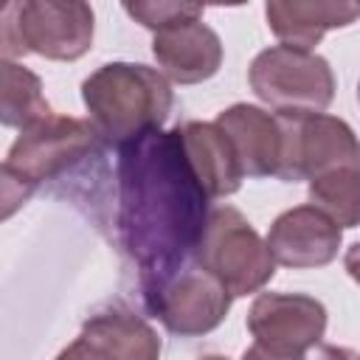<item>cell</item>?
Here are the masks:
<instances>
[{"label":"cell","instance_id":"obj_5","mask_svg":"<svg viewBox=\"0 0 360 360\" xmlns=\"http://www.w3.org/2000/svg\"><path fill=\"white\" fill-rule=\"evenodd\" d=\"M194 262L233 298L259 292L276 276V259L267 239H262L248 217L233 205L211 208L194 250Z\"/></svg>","mask_w":360,"mask_h":360},{"label":"cell","instance_id":"obj_22","mask_svg":"<svg viewBox=\"0 0 360 360\" xmlns=\"http://www.w3.org/2000/svg\"><path fill=\"white\" fill-rule=\"evenodd\" d=\"M357 101H360V82H357Z\"/></svg>","mask_w":360,"mask_h":360},{"label":"cell","instance_id":"obj_7","mask_svg":"<svg viewBox=\"0 0 360 360\" xmlns=\"http://www.w3.org/2000/svg\"><path fill=\"white\" fill-rule=\"evenodd\" d=\"M231 301L233 295L214 276L197 264H188L146 298V309L172 335L200 338L225 321Z\"/></svg>","mask_w":360,"mask_h":360},{"label":"cell","instance_id":"obj_11","mask_svg":"<svg viewBox=\"0 0 360 360\" xmlns=\"http://www.w3.org/2000/svg\"><path fill=\"white\" fill-rule=\"evenodd\" d=\"M340 239L343 228L312 202L281 211L267 231V248L276 264L292 270L326 267L335 262Z\"/></svg>","mask_w":360,"mask_h":360},{"label":"cell","instance_id":"obj_16","mask_svg":"<svg viewBox=\"0 0 360 360\" xmlns=\"http://www.w3.org/2000/svg\"><path fill=\"white\" fill-rule=\"evenodd\" d=\"M307 183L312 205L326 211L340 228L360 225V163L338 166Z\"/></svg>","mask_w":360,"mask_h":360},{"label":"cell","instance_id":"obj_10","mask_svg":"<svg viewBox=\"0 0 360 360\" xmlns=\"http://www.w3.org/2000/svg\"><path fill=\"white\" fill-rule=\"evenodd\" d=\"M233 146L245 177H278L287 160V115L256 104H231L214 121Z\"/></svg>","mask_w":360,"mask_h":360},{"label":"cell","instance_id":"obj_12","mask_svg":"<svg viewBox=\"0 0 360 360\" xmlns=\"http://www.w3.org/2000/svg\"><path fill=\"white\" fill-rule=\"evenodd\" d=\"M152 56L160 73L177 84H200L222 65V39L202 17L183 20L152 37Z\"/></svg>","mask_w":360,"mask_h":360},{"label":"cell","instance_id":"obj_14","mask_svg":"<svg viewBox=\"0 0 360 360\" xmlns=\"http://www.w3.org/2000/svg\"><path fill=\"white\" fill-rule=\"evenodd\" d=\"M183 149L188 155V163L194 174L200 177L208 197H228L236 194L242 186V169L233 155L231 141L217 124L205 121H186L177 127Z\"/></svg>","mask_w":360,"mask_h":360},{"label":"cell","instance_id":"obj_13","mask_svg":"<svg viewBox=\"0 0 360 360\" xmlns=\"http://www.w3.org/2000/svg\"><path fill=\"white\" fill-rule=\"evenodd\" d=\"M264 17L281 45L312 51L326 31L346 28L360 20V6L332 0H270L264 6Z\"/></svg>","mask_w":360,"mask_h":360},{"label":"cell","instance_id":"obj_2","mask_svg":"<svg viewBox=\"0 0 360 360\" xmlns=\"http://www.w3.org/2000/svg\"><path fill=\"white\" fill-rule=\"evenodd\" d=\"M82 101L107 143L124 146L166 124L174 93L169 79L135 62H107L82 82Z\"/></svg>","mask_w":360,"mask_h":360},{"label":"cell","instance_id":"obj_19","mask_svg":"<svg viewBox=\"0 0 360 360\" xmlns=\"http://www.w3.org/2000/svg\"><path fill=\"white\" fill-rule=\"evenodd\" d=\"M242 360H304V354H278V352H270V349L253 343L250 349H245Z\"/></svg>","mask_w":360,"mask_h":360},{"label":"cell","instance_id":"obj_15","mask_svg":"<svg viewBox=\"0 0 360 360\" xmlns=\"http://www.w3.org/2000/svg\"><path fill=\"white\" fill-rule=\"evenodd\" d=\"M53 110L42 96V82L28 68L3 59L0 62V121L20 132L51 118Z\"/></svg>","mask_w":360,"mask_h":360},{"label":"cell","instance_id":"obj_6","mask_svg":"<svg viewBox=\"0 0 360 360\" xmlns=\"http://www.w3.org/2000/svg\"><path fill=\"white\" fill-rule=\"evenodd\" d=\"M250 90L278 115H318L335 98V73L315 51L273 45L253 56Z\"/></svg>","mask_w":360,"mask_h":360},{"label":"cell","instance_id":"obj_17","mask_svg":"<svg viewBox=\"0 0 360 360\" xmlns=\"http://www.w3.org/2000/svg\"><path fill=\"white\" fill-rule=\"evenodd\" d=\"M124 11L141 22L149 31H163L169 25H177L183 20H194L202 17V6L197 3H127Z\"/></svg>","mask_w":360,"mask_h":360},{"label":"cell","instance_id":"obj_18","mask_svg":"<svg viewBox=\"0 0 360 360\" xmlns=\"http://www.w3.org/2000/svg\"><path fill=\"white\" fill-rule=\"evenodd\" d=\"M312 360H360V352L349 346H335V343H318Z\"/></svg>","mask_w":360,"mask_h":360},{"label":"cell","instance_id":"obj_9","mask_svg":"<svg viewBox=\"0 0 360 360\" xmlns=\"http://www.w3.org/2000/svg\"><path fill=\"white\" fill-rule=\"evenodd\" d=\"M56 360H160V338L132 309L110 307L90 315Z\"/></svg>","mask_w":360,"mask_h":360},{"label":"cell","instance_id":"obj_4","mask_svg":"<svg viewBox=\"0 0 360 360\" xmlns=\"http://www.w3.org/2000/svg\"><path fill=\"white\" fill-rule=\"evenodd\" d=\"M3 59L37 53L53 62L82 59L96 34L93 8L82 0H25L8 3L0 17Z\"/></svg>","mask_w":360,"mask_h":360},{"label":"cell","instance_id":"obj_20","mask_svg":"<svg viewBox=\"0 0 360 360\" xmlns=\"http://www.w3.org/2000/svg\"><path fill=\"white\" fill-rule=\"evenodd\" d=\"M343 267H346V273L360 284V242H354V245L346 250V256H343Z\"/></svg>","mask_w":360,"mask_h":360},{"label":"cell","instance_id":"obj_8","mask_svg":"<svg viewBox=\"0 0 360 360\" xmlns=\"http://www.w3.org/2000/svg\"><path fill=\"white\" fill-rule=\"evenodd\" d=\"M248 329L270 352L304 354L326 332V307L304 292H259L248 309Z\"/></svg>","mask_w":360,"mask_h":360},{"label":"cell","instance_id":"obj_1","mask_svg":"<svg viewBox=\"0 0 360 360\" xmlns=\"http://www.w3.org/2000/svg\"><path fill=\"white\" fill-rule=\"evenodd\" d=\"M115 233L138 270L143 301L188 267L208 222V191L194 174L180 129H155L118 146Z\"/></svg>","mask_w":360,"mask_h":360},{"label":"cell","instance_id":"obj_3","mask_svg":"<svg viewBox=\"0 0 360 360\" xmlns=\"http://www.w3.org/2000/svg\"><path fill=\"white\" fill-rule=\"evenodd\" d=\"M98 129L93 121L51 115L37 127L20 132L11 143L3 166H0V194H3V217H11L39 183L56 180L84 158L98 149Z\"/></svg>","mask_w":360,"mask_h":360},{"label":"cell","instance_id":"obj_21","mask_svg":"<svg viewBox=\"0 0 360 360\" xmlns=\"http://www.w3.org/2000/svg\"><path fill=\"white\" fill-rule=\"evenodd\" d=\"M200 360H228V357H222V354H205V357H200Z\"/></svg>","mask_w":360,"mask_h":360}]
</instances>
